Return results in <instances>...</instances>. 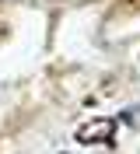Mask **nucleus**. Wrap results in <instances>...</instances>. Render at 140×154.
I'll list each match as a JSON object with an SVG mask.
<instances>
[{
  "instance_id": "obj_1",
  "label": "nucleus",
  "mask_w": 140,
  "mask_h": 154,
  "mask_svg": "<svg viewBox=\"0 0 140 154\" xmlns=\"http://www.w3.org/2000/svg\"><path fill=\"white\" fill-rule=\"evenodd\" d=\"M116 137V123H109V119H98V123L84 126V130H77V140L81 144H95V140H112Z\"/></svg>"
}]
</instances>
